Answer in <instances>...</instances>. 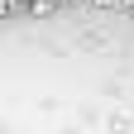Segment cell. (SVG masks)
<instances>
[{
    "label": "cell",
    "instance_id": "obj_3",
    "mask_svg": "<svg viewBox=\"0 0 134 134\" xmlns=\"http://www.w3.org/2000/svg\"><path fill=\"white\" fill-rule=\"evenodd\" d=\"M125 5H129V10H134V0H125Z\"/></svg>",
    "mask_w": 134,
    "mask_h": 134
},
{
    "label": "cell",
    "instance_id": "obj_2",
    "mask_svg": "<svg viewBox=\"0 0 134 134\" xmlns=\"http://www.w3.org/2000/svg\"><path fill=\"white\" fill-rule=\"evenodd\" d=\"M19 5H43V0H19Z\"/></svg>",
    "mask_w": 134,
    "mask_h": 134
},
{
    "label": "cell",
    "instance_id": "obj_1",
    "mask_svg": "<svg viewBox=\"0 0 134 134\" xmlns=\"http://www.w3.org/2000/svg\"><path fill=\"white\" fill-rule=\"evenodd\" d=\"M96 5H125V0H96Z\"/></svg>",
    "mask_w": 134,
    "mask_h": 134
}]
</instances>
